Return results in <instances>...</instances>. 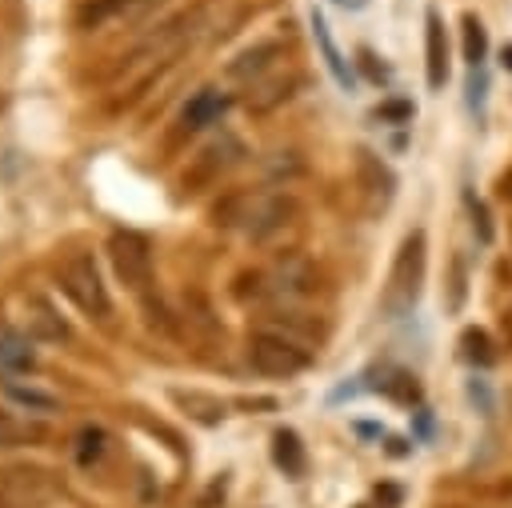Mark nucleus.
<instances>
[{"mask_svg":"<svg viewBox=\"0 0 512 508\" xmlns=\"http://www.w3.org/2000/svg\"><path fill=\"white\" fill-rule=\"evenodd\" d=\"M24 332H28L32 340H44V344H60V340L72 336L68 320H64V316L56 312V304L44 300V296H28V300H24Z\"/></svg>","mask_w":512,"mask_h":508,"instance_id":"obj_6","label":"nucleus"},{"mask_svg":"<svg viewBox=\"0 0 512 508\" xmlns=\"http://www.w3.org/2000/svg\"><path fill=\"white\" fill-rule=\"evenodd\" d=\"M308 24H312V36H316V48H320V56H324V68L332 72V80L344 88V92H352V84H356V76H352V68H348V60H344V52L336 48V40H332V32H328V20L312 8V16H308Z\"/></svg>","mask_w":512,"mask_h":508,"instance_id":"obj_9","label":"nucleus"},{"mask_svg":"<svg viewBox=\"0 0 512 508\" xmlns=\"http://www.w3.org/2000/svg\"><path fill=\"white\" fill-rule=\"evenodd\" d=\"M60 288L64 296L92 320H104L112 312V300H108V288L100 280V268L88 252H72L64 264H60Z\"/></svg>","mask_w":512,"mask_h":508,"instance_id":"obj_2","label":"nucleus"},{"mask_svg":"<svg viewBox=\"0 0 512 508\" xmlns=\"http://www.w3.org/2000/svg\"><path fill=\"white\" fill-rule=\"evenodd\" d=\"M4 396H8L16 408L40 412V416H48V412H60V400H56L52 392H44V388H32V384H20V380H4Z\"/></svg>","mask_w":512,"mask_h":508,"instance_id":"obj_16","label":"nucleus"},{"mask_svg":"<svg viewBox=\"0 0 512 508\" xmlns=\"http://www.w3.org/2000/svg\"><path fill=\"white\" fill-rule=\"evenodd\" d=\"M504 68H512V48H504Z\"/></svg>","mask_w":512,"mask_h":508,"instance_id":"obj_22","label":"nucleus"},{"mask_svg":"<svg viewBox=\"0 0 512 508\" xmlns=\"http://www.w3.org/2000/svg\"><path fill=\"white\" fill-rule=\"evenodd\" d=\"M424 264H428V240H424V232L416 228V232L404 236L396 260H392L388 284H384V300H380V304H384V312H388L392 320H400V316H408V312L416 308L420 284H424Z\"/></svg>","mask_w":512,"mask_h":508,"instance_id":"obj_1","label":"nucleus"},{"mask_svg":"<svg viewBox=\"0 0 512 508\" xmlns=\"http://www.w3.org/2000/svg\"><path fill=\"white\" fill-rule=\"evenodd\" d=\"M108 260L124 288L140 292L152 280V240L136 228H116L108 236Z\"/></svg>","mask_w":512,"mask_h":508,"instance_id":"obj_4","label":"nucleus"},{"mask_svg":"<svg viewBox=\"0 0 512 508\" xmlns=\"http://www.w3.org/2000/svg\"><path fill=\"white\" fill-rule=\"evenodd\" d=\"M172 404L184 408L200 424H220L224 420V404L216 396H208V392H196V388H188V392L184 388H172Z\"/></svg>","mask_w":512,"mask_h":508,"instance_id":"obj_13","label":"nucleus"},{"mask_svg":"<svg viewBox=\"0 0 512 508\" xmlns=\"http://www.w3.org/2000/svg\"><path fill=\"white\" fill-rule=\"evenodd\" d=\"M44 440V424L40 420H20L12 412H0V452L4 448H24V444H40Z\"/></svg>","mask_w":512,"mask_h":508,"instance_id":"obj_15","label":"nucleus"},{"mask_svg":"<svg viewBox=\"0 0 512 508\" xmlns=\"http://www.w3.org/2000/svg\"><path fill=\"white\" fill-rule=\"evenodd\" d=\"M0 368L4 372H32L36 368L32 336H24L16 328H0Z\"/></svg>","mask_w":512,"mask_h":508,"instance_id":"obj_12","label":"nucleus"},{"mask_svg":"<svg viewBox=\"0 0 512 508\" xmlns=\"http://www.w3.org/2000/svg\"><path fill=\"white\" fill-rule=\"evenodd\" d=\"M140 8H148V0H84L76 8V24L84 32H92V28H104L108 20L128 16V12H140Z\"/></svg>","mask_w":512,"mask_h":508,"instance_id":"obj_11","label":"nucleus"},{"mask_svg":"<svg viewBox=\"0 0 512 508\" xmlns=\"http://www.w3.org/2000/svg\"><path fill=\"white\" fill-rule=\"evenodd\" d=\"M228 96L220 92V88H200L188 104H184V112H180V124H184V132H200V128H208V124H216L224 112H228Z\"/></svg>","mask_w":512,"mask_h":508,"instance_id":"obj_10","label":"nucleus"},{"mask_svg":"<svg viewBox=\"0 0 512 508\" xmlns=\"http://www.w3.org/2000/svg\"><path fill=\"white\" fill-rule=\"evenodd\" d=\"M296 80H272V84H264V88H256L252 96H248V108L252 112H268V108H276L280 100H288V88H292Z\"/></svg>","mask_w":512,"mask_h":508,"instance_id":"obj_20","label":"nucleus"},{"mask_svg":"<svg viewBox=\"0 0 512 508\" xmlns=\"http://www.w3.org/2000/svg\"><path fill=\"white\" fill-rule=\"evenodd\" d=\"M272 460H276V468L284 476H292V480L304 476V444H300V436L292 428H280L272 436Z\"/></svg>","mask_w":512,"mask_h":508,"instance_id":"obj_14","label":"nucleus"},{"mask_svg":"<svg viewBox=\"0 0 512 508\" xmlns=\"http://www.w3.org/2000/svg\"><path fill=\"white\" fill-rule=\"evenodd\" d=\"M484 52H488V36H484V24H480L476 16H464V60H468L472 68H480Z\"/></svg>","mask_w":512,"mask_h":508,"instance_id":"obj_18","label":"nucleus"},{"mask_svg":"<svg viewBox=\"0 0 512 508\" xmlns=\"http://www.w3.org/2000/svg\"><path fill=\"white\" fill-rule=\"evenodd\" d=\"M356 176H360V188H364V196L372 200V208L392 200V192H396V176H392V168H388L380 156H372L368 148L356 152Z\"/></svg>","mask_w":512,"mask_h":508,"instance_id":"obj_7","label":"nucleus"},{"mask_svg":"<svg viewBox=\"0 0 512 508\" xmlns=\"http://www.w3.org/2000/svg\"><path fill=\"white\" fill-rule=\"evenodd\" d=\"M464 348H468V360H476V364H488L492 360V340L476 328V332H464Z\"/></svg>","mask_w":512,"mask_h":508,"instance_id":"obj_21","label":"nucleus"},{"mask_svg":"<svg viewBox=\"0 0 512 508\" xmlns=\"http://www.w3.org/2000/svg\"><path fill=\"white\" fill-rule=\"evenodd\" d=\"M248 364L260 372V376H276V380H288L296 372H304L312 364L308 348L284 332H252L248 340Z\"/></svg>","mask_w":512,"mask_h":508,"instance_id":"obj_3","label":"nucleus"},{"mask_svg":"<svg viewBox=\"0 0 512 508\" xmlns=\"http://www.w3.org/2000/svg\"><path fill=\"white\" fill-rule=\"evenodd\" d=\"M0 492L16 508H40L60 492V480L44 468H8L4 480H0Z\"/></svg>","mask_w":512,"mask_h":508,"instance_id":"obj_5","label":"nucleus"},{"mask_svg":"<svg viewBox=\"0 0 512 508\" xmlns=\"http://www.w3.org/2000/svg\"><path fill=\"white\" fill-rule=\"evenodd\" d=\"M104 444H108L104 428H84V432L76 436V460H80V468H92V464L104 456Z\"/></svg>","mask_w":512,"mask_h":508,"instance_id":"obj_19","label":"nucleus"},{"mask_svg":"<svg viewBox=\"0 0 512 508\" xmlns=\"http://www.w3.org/2000/svg\"><path fill=\"white\" fill-rule=\"evenodd\" d=\"M272 56H280V44L264 40V44H256V48L240 52V56L228 64V76H232V80H248V76H256V72H264V68L272 64Z\"/></svg>","mask_w":512,"mask_h":508,"instance_id":"obj_17","label":"nucleus"},{"mask_svg":"<svg viewBox=\"0 0 512 508\" xmlns=\"http://www.w3.org/2000/svg\"><path fill=\"white\" fill-rule=\"evenodd\" d=\"M424 68H428V88H444L448 80V36L436 12L424 16Z\"/></svg>","mask_w":512,"mask_h":508,"instance_id":"obj_8","label":"nucleus"},{"mask_svg":"<svg viewBox=\"0 0 512 508\" xmlns=\"http://www.w3.org/2000/svg\"><path fill=\"white\" fill-rule=\"evenodd\" d=\"M0 508H12V504H8V496H4V492H0Z\"/></svg>","mask_w":512,"mask_h":508,"instance_id":"obj_23","label":"nucleus"}]
</instances>
